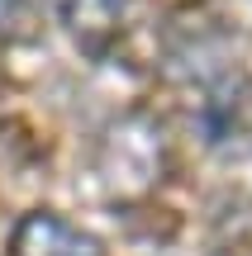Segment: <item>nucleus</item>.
Here are the masks:
<instances>
[{"mask_svg": "<svg viewBox=\"0 0 252 256\" xmlns=\"http://www.w3.org/2000/svg\"><path fill=\"white\" fill-rule=\"evenodd\" d=\"M48 10L86 57H110L129 28L133 0H48Z\"/></svg>", "mask_w": 252, "mask_h": 256, "instance_id": "nucleus-1", "label": "nucleus"}, {"mask_svg": "<svg viewBox=\"0 0 252 256\" xmlns=\"http://www.w3.org/2000/svg\"><path fill=\"white\" fill-rule=\"evenodd\" d=\"M5 256H105V247L95 232L76 228L72 218H62L53 209H34L15 223Z\"/></svg>", "mask_w": 252, "mask_h": 256, "instance_id": "nucleus-2", "label": "nucleus"}, {"mask_svg": "<svg viewBox=\"0 0 252 256\" xmlns=\"http://www.w3.org/2000/svg\"><path fill=\"white\" fill-rule=\"evenodd\" d=\"M24 19H29V0H0V43H10L24 28Z\"/></svg>", "mask_w": 252, "mask_h": 256, "instance_id": "nucleus-3", "label": "nucleus"}]
</instances>
